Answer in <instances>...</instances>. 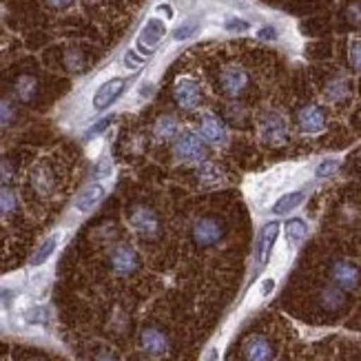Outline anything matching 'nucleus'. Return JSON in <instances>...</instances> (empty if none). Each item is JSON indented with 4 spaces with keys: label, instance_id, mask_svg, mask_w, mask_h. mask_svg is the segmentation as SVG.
Returning <instances> with one entry per match:
<instances>
[{
    "label": "nucleus",
    "instance_id": "f257e3e1",
    "mask_svg": "<svg viewBox=\"0 0 361 361\" xmlns=\"http://www.w3.org/2000/svg\"><path fill=\"white\" fill-rule=\"evenodd\" d=\"M129 222L133 231L142 235V238H158L160 235V219L155 215V211L145 207V204H137V207L131 209Z\"/></svg>",
    "mask_w": 361,
    "mask_h": 361
},
{
    "label": "nucleus",
    "instance_id": "f03ea898",
    "mask_svg": "<svg viewBox=\"0 0 361 361\" xmlns=\"http://www.w3.org/2000/svg\"><path fill=\"white\" fill-rule=\"evenodd\" d=\"M127 82H129L127 78H109V80L102 82L96 89V93H93V100H91L93 109H96V111H106V109L124 93Z\"/></svg>",
    "mask_w": 361,
    "mask_h": 361
},
{
    "label": "nucleus",
    "instance_id": "7ed1b4c3",
    "mask_svg": "<svg viewBox=\"0 0 361 361\" xmlns=\"http://www.w3.org/2000/svg\"><path fill=\"white\" fill-rule=\"evenodd\" d=\"M173 153L180 162H197L204 158V140L195 133H180L173 142Z\"/></svg>",
    "mask_w": 361,
    "mask_h": 361
},
{
    "label": "nucleus",
    "instance_id": "20e7f679",
    "mask_svg": "<svg viewBox=\"0 0 361 361\" xmlns=\"http://www.w3.org/2000/svg\"><path fill=\"white\" fill-rule=\"evenodd\" d=\"M224 238V226L215 217H200L193 226V240L197 246H213Z\"/></svg>",
    "mask_w": 361,
    "mask_h": 361
},
{
    "label": "nucleus",
    "instance_id": "39448f33",
    "mask_svg": "<svg viewBox=\"0 0 361 361\" xmlns=\"http://www.w3.org/2000/svg\"><path fill=\"white\" fill-rule=\"evenodd\" d=\"M331 277L333 281L343 288V290H353L359 286V281H361V271H359V266L355 262H348V259H337L333 266H331Z\"/></svg>",
    "mask_w": 361,
    "mask_h": 361
},
{
    "label": "nucleus",
    "instance_id": "423d86ee",
    "mask_svg": "<svg viewBox=\"0 0 361 361\" xmlns=\"http://www.w3.org/2000/svg\"><path fill=\"white\" fill-rule=\"evenodd\" d=\"M173 96H176V102L182 109H188V111H193V109L202 104V89L193 78H186V75L180 78L173 87Z\"/></svg>",
    "mask_w": 361,
    "mask_h": 361
},
{
    "label": "nucleus",
    "instance_id": "0eeeda50",
    "mask_svg": "<svg viewBox=\"0 0 361 361\" xmlns=\"http://www.w3.org/2000/svg\"><path fill=\"white\" fill-rule=\"evenodd\" d=\"M219 82H222V91L226 93L228 98H238L246 91L248 87V73L244 67L240 65H231L222 71V78H219Z\"/></svg>",
    "mask_w": 361,
    "mask_h": 361
},
{
    "label": "nucleus",
    "instance_id": "6e6552de",
    "mask_svg": "<svg viewBox=\"0 0 361 361\" xmlns=\"http://www.w3.org/2000/svg\"><path fill=\"white\" fill-rule=\"evenodd\" d=\"M111 269L118 275H131L140 269V255L135 253V248L127 246V244H120L111 250Z\"/></svg>",
    "mask_w": 361,
    "mask_h": 361
},
{
    "label": "nucleus",
    "instance_id": "1a4fd4ad",
    "mask_svg": "<svg viewBox=\"0 0 361 361\" xmlns=\"http://www.w3.org/2000/svg\"><path fill=\"white\" fill-rule=\"evenodd\" d=\"M166 36V23L162 18H158V16H153V18H149L145 23V27L140 29V36H137V49L142 54H151L149 49H145V47H155L160 44V40Z\"/></svg>",
    "mask_w": 361,
    "mask_h": 361
},
{
    "label": "nucleus",
    "instance_id": "9d476101",
    "mask_svg": "<svg viewBox=\"0 0 361 361\" xmlns=\"http://www.w3.org/2000/svg\"><path fill=\"white\" fill-rule=\"evenodd\" d=\"M297 124L304 133H319L326 127V111L317 104H306L297 114Z\"/></svg>",
    "mask_w": 361,
    "mask_h": 361
},
{
    "label": "nucleus",
    "instance_id": "9b49d317",
    "mask_svg": "<svg viewBox=\"0 0 361 361\" xmlns=\"http://www.w3.org/2000/svg\"><path fill=\"white\" fill-rule=\"evenodd\" d=\"M200 137L209 145H224L226 142V129L222 120H219L213 111H207L200 122Z\"/></svg>",
    "mask_w": 361,
    "mask_h": 361
},
{
    "label": "nucleus",
    "instance_id": "f8f14e48",
    "mask_svg": "<svg viewBox=\"0 0 361 361\" xmlns=\"http://www.w3.org/2000/svg\"><path fill=\"white\" fill-rule=\"evenodd\" d=\"M275 350H273V343L262 337V335H253L248 337L244 343V359L246 361H273Z\"/></svg>",
    "mask_w": 361,
    "mask_h": 361
},
{
    "label": "nucleus",
    "instance_id": "ddd939ff",
    "mask_svg": "<svg viewBox=\"0 0 361 361\" xmlns=\"http://www.w3.org/2000/svg\"><path fill=\"white\" fill-rule=\"evenodd\" d=\"M286 122L279 114H269L262 120V137L269 145H281L286 140Z\"/></svg>",
    "mask_w": 361,
    "mask_h": 361
},
{
    "label": "nucleus",
    "instance_id": "4468645a",
    "mask_svg": "<svg viewBox=\"0 0 361 361\" xmlns=\"http://www.w3.org/2000/svg\"><path fill=\"white\" fill-rule=\"evenodd\" d=\"M104 193H106V188H104L100 182H93V184H89V186H85L82 191L78 193L75 202H73L75 211H80V213H89L93 207H98V204L102 202Z\"/></svg>",
    "mask_w": 361,
    "mask_h": 361
},
{
    "label": "nucleus",
    "instance_id": "2eb2a0df",
    "mask_svg": "<svg viewBox=\"0 0 361 361\" xmlns=\"http://www.w3.org/2000/svg\"><path fill=\"white\" fill-rule=\"evenodd\" d=\"M140 343H142L145 353L153 357H160L169 350V339L160 328H145L142 335H140Z\"/></svg>",
    "mask_w": 361,
    "mask_h": 361
},
{
    "label": "nucleus",
    "instance_id": "dca6fc26",
    "mask_svg": "<svg viewBox=\"0 0 361 361\" xmlns=\"http://www.w3.org/2000/svg\"><path fill=\"white\" fill-rule=\"evenodd\" d=\"M279 235V222H269L262 231H259V240H257V262L259 266H264L271 257V250L277 242Z\"/></svg>",
    "mask_w": 361,
    "mask_h": 361
},
{
    "label": "nucleus",
    "instance_id": "f3484780",
    "mask_svg": "<svg viewBox=\"0 0 361 361\" xmlns=\"http://www.w3.org/2000/svg\"><path fill=\"white\" fill-rule=\"evenodd\" d=\"M31 186L36 188V193L47 197L54 193V186H56V178H54V171L47 166V164H38L34 171H31Z\"/></svg>",
    "mask_w": 361,
    "mask_h": 361
},
{
    "label": "nucleus",
    "instance_id": "a211bd4d",
    "mask_svg": "<svg viewBox=\"0 0 361 361\" xmlns=\"http://www.w3.org/2000/svg\"><path fill=\"white\" fill-rule=\"evenodd\" d=\"M13 93L20 102H31L38 96V78L31 73H23L16 78L13 82Z\"/></svg>",
    "mask_w": 361,
    "mask_h": 361
},
{
    "label": "nucleus",
    "instance_id": "6ab92c4d",
    "mask_svg": "<svg viewBox=\"0 0 361 361\" xmlns=\"http://www.w3.org/2000/svg\"><path fill=\"white\" fill-rule=\"evenodd\" d=\"M346 302H348L346 290L339 288L337 284H335V286H326V288L322 290V295H319V304H322V308L328 310V312H337V310H341L343 306H346Z\"/></svg>",
    "mask_w": 361,
    "mask_h": 361
},
{
    "label": "nucleus",
    "instance_id": "aec40b11",
    "mask_svg": "<svg viewBox=\"0 0 361 361\" xmlns=\"http://www.w3.org/2000/svg\"><path fill=\"white\" fill-rule=\"evenodd\" d=\"M153 133L158 140H176L182 131H180V122L173 116H160L158 122H155Z\"/></svg>",
    "mask_w": 361,
    "mask_h": 361
},
{
    "label": "nucleus",
    "instance_id": "412c9836",
    "mask_svg": "<svg viewBox=\"0 0 361 361\" xmlns=\"http://www.w3.org/2000/svg\"><path fill=\"white\" fill-rule=\"evenodd\" d=\"M304 200H306V193H304V191H293V193L281 195V197L273 204V213H275V215L293 213L297 207H302V202H304Z\"/></svg>",
    "mask_w": 361,
    "mask_h": 361
},
{
    "label": "nucleus",
    "instance_id": "4be33fe9",
    "mask_svg": "<svg viewBox=\"0 0 361 361\" xmlns=\"http://www.w3.org/2000/svg\"><path fill=\"white\" fill-rule=\"evenodd\" d=\"M18 211V195L11 186L0 184V217H9Z\"/></svg>",
    "mask_w": 361,
    "mask_h": 361
},
{
    "label": "nucleus",
    "instance_id": "5701e85b",
    "mask_svg": "<svg viewBox=\"0 0 361 361\" xmlns=\"http://www.w3.org/2000/svg\"><path fill=\"white\" fill-rule=\"evenodd\" d=\"M58 240H60V235H49L40 246H38V250L34 253V257H31V266L34 269H38V266H42L47 259H49L51 255H54V250H56V246H58Z\"/></svg>",
    "mask_w": 361,
    "mask_h": 361
},
{
    "label": "nucleus",
    "instance_id": "b1692460",
    "mask_svg": "<svg viewBox=\"0 0 361 361\" xmlns=\"http://www.w3.org/2000/svg\"><path fill=\"white\" fill-rule=\"evenodd\" d=\"M306 233H308V226L302 217H293L286 222V240L290 246H297V244H302V240L306 238Z\"/></svg>",
    "mask_w": 361,
    "mask_h": 361
},
{
    "label": "nucleus",
    "instance_id": "393cba45",
    "mask_svg": "<svg viewBox=\"0 0 361 361\" xmlns=\"http://www.w3.org/2000/svg\"><path fill=\"white\" fill-rule=\"evenodd\" d=\"M348 82L343 80V78H335V80H331L326 85V98L331 100V102H341V100H346L348 98Z\"/></svg>",
    "mask_w": 361,
    "mask_h": 361
},
{
    "label": "nucleus",
    "instance_id": "a878e982",
    "mask_svg": "<svg viewBox=\"0 0 361 361\" xmlns=\"http://www.w3.org/2000/svg\"><path fill=\"white\" fill-rule=\"evenodd\" d=\"M18 120V109L7 98H0V129H7Z\"/></svg>",
    "mask_w": 361,
    "mask_h": 361
},
{
    "label": "nucleus",
    "instance_id": "bb28decb",
    "mask_svg": "<svg viewBox=\"0 0 361 361\" xmlns=\"http://www.w3.org/2000/svg\"><path fill=\"white\" fill-rule=\"evenodd\" d=\"M197 29H200V23L197 20H186L182 23L180 27L173 29V34H171V38H173L176 42H184L188 38H193L197 34Z\"/></svg>",
    "mask_w": 361,
    "mask_h": 361
},
{
    "label": "nucleus",
    "instance_id": "cd10ccee",
    "mask_svg": "<svg viewBox=\"0 0 361 361\" xmlns=\"http://www.w3.org/2000/svg\"><path fill=\"white\" fill-rule=\"evenodd\" d=\"M224 29L228 31V34H246V31L250 29V23L244 18H238V16H231V18L224 20Z\"/></svg>",
    "mask_w": 361,
    "mask_h": 361
},
{
    "label": "nucleus",
    "instance_id": "c85d7f7f",
    "mask_svg": "<svg viewBox=\"0 0 361 361\" xmlns=\"http://www.w3.org/2000/svg\"><path fill=\"white\" fill-rule=\"evenodd\" d=\"M343 18H346V23L353 25V27H361V0H355V3H350L346 7V11H343Z\"/></svg>",
    "mask_w": 361,
    "mask_h": 361
},
{
    "label": "nucleus",
    "instance_id": "c756f323",
    "mask_svg": "<svg viewBox=\"0 0 361 361\" xmlns=\"http://www.w3.org/2000/svg\"><path fill=\"white\" fill-rule=\"evenodd\" d=\"M147 62V58L145 56H140L135 49H129L127 54H124V58H122V65L127 67V69H131V71H135V69H140Z\"/></svg>",
    "mask_w": 361,
    "mask_h": 361
},
{
    "label": "nucleus",
    "instance_id": "7c9ffc66",
    "mask_svg": "<svg viewBox=\"0 0 361 361\" xmlns=\"http://www.w3.org/2000/svg\"><path fill=\"white\" fill-rule=\"evenodd\" d=\"M114 122H116V116H104L102 120H98L96 124H91V127L87 129V137H96V135L104 133Z\"/></svg>",
    "mask_w": 361,
    "mask_h": 361
},
{
    "label": "nucleus",
    "instance_id": "2f4dec72",
    "mask_svg": "<svg viewBox=\"0 0 361 361\" xmlns=\"http://www.w3.org/2000/svg\"><path fill=\"white\" fill-rule=\"evenodd\" d=\"M16 178V164L9 158H0V184H9Z\"/></svg>",
    "mask_w": 361,
    "mask_h": 361
},
{
    "label": "nucleus",
    "instance_id": "473e14b6",
    "mask_svg": "<svg viewBox=\"0 0 361 361\" xmlns=\"http://www.w3.org/2000/svg\"><path fill=\"white\" fill-rule=\"evenodd\" d=\"M337 169H339V160H337V158H328V160H324V162L317 166L315 176H317V178H328V176H333Z\"/></svg>",
    "mask_w": 361,
    "mask_h": 361
},
{
    "label": "nucleus",
    "instance_id": "72a5a7b5",
    "mask_svg": "<svg viewBox=\"0 0 361 361\" xmlns=\"http://www.w3.org/2000/svg\"><path fill=\"white\" fill-rule=\"evenodd\" d=\"M25 319L29 324H44L47 322V310L42 306H34V308H29L25 312Z\"/></svg>",
    "mask_w": 361,
    "mask_h": 361
},
{
    "label": "nucleus",
    "instance_id": "f704fd0d",
    "mask_svg": "<svg viewBox=\"0 0 361 361\" xmlns=\"http://www.w3.org/2000/svg\"><path fill=\"white\" fill-rule=\"evenodd\" d=\"M350 65L357 71H361V38L353 40V44H350Z\"/></svg>",
    "mask_w": 361,
    "mask_h": 361
},
{
    "label": "nucleus",
    "instance_id": "c9c22d12",
    "mask_svg": "<svg viewBox=\"0 0 361 361\" xmlns=\"http://www.w3.org/2000/svg\"><path fill=\"white\" fill-rule=\"evenodd\" d=\"M109 176H111V162L100 160L96 169H93V178H109Z\"/></svg>",
    "mask_w": 361,
    "mask_h": 361
},
{
    "label": "nucleus",
    "instance_id": "e433bc0d",
    "mask_svg": "<svg viewBox=\"0 0 361 361\" xmlns=\"http://www.w3.org/2000/svg\"><path fill=\"white\" fill-rule=\"evenodd\" d=\"M257 38L259 40H275L277 38V29L275 27H262L257 31Z\"/></svg>",
    "mask_w": 361,
    "mask_h": 361
},
{
    "label": "nucleus",
    "instance_id": "4c0bfd02",
    "mask_svg": "<svg viewBox=\"0 0 361 361\" xmlns=\"http://www.w3.org/2000/svg\"><path fill=\"white\" fill-rule=\"evenodd\" d=\"M75 3V0H47V5L54 7V9H67Z\"/></svg>",
    "mask_w": 361,
    "mask_h": 361
},
{
    "label": "nucleus",
    "instance_id": "58836bf2",
    "mask_svg": "<svg viewBox=\"0 0 361 361\" xmlns=\"http://www.w3.org/2000/svg\"><path fill=\"white\" fill-rule=\"evenodd\" d=\"M155 11L164 13L166 18H173V7H171V5H158V7H155Z\"/></svg>",
    "mask_w": 361,
    "mask_h": 361
},
{
    "label": "nucleus",
    "instance_id": "ea45409f",
    "mask_svg": "<svg viewBox=\"0 0 361 361\" xmlns=\"http://www.w3.org/2000/svg\"><path fill=\"white\" fill-rule=\"evenodd\" d=\"M153 85L151 82H145L142 87H140V96H142V98H147V96H151V93H153Z\"/></svg>",
    "mask_w": 361,
    "mask_h": 361
},
{
    "label": "nucleus",
    "instance_id": "a19ab883",
    "mask_svg": "<svg viewBox=\"0 0 361 361\" xmlns=\"http://www.w3.org/2000/svg\"><path fill=\"white\" fill-rule=\"evenodd\" d=\"M273 288H275V281H273V279H266V281H264V286H262V293H264V295H271Z\"/></svg>",
    "mask_w": 361,
    "mask_h": 361
},
{
    "label": "nucleus",
    "instance_id": "79ce46f5",
    "mask_svg": "<svg viewBox=\"0 0 361 361\" xmlns=\"http://www.w3.org/2000/svg\"><path fill=\"white\" fill-rule=\"evenodd\" d=\"M93 361H116V357H114L111 353H100Z\"/></svg>",
    "mask_w": 361,
    "mask_h": 361
},
{
    "label": "nucleus",
    "instance_id": "37998d69",
    "mask_svg": "<svg viewBox=\"0 0 361 361\" xmlns=\"http://www.w3.org/2000/svg\"><path fill=\"white\" fill-rule=\"evenodd\" d=\"M215 359H217V350H211V353H209V359H207V361H215Z\"/></svg>",
    "mask_w": 361,
    "mask_h": 361
}]
</instances>
